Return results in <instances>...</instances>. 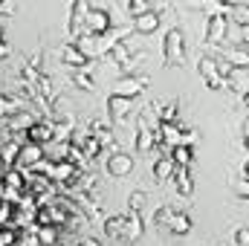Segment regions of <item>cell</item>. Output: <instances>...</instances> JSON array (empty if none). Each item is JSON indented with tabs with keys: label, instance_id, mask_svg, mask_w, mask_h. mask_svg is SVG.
I'll list each match as a JSON object with an SVG mask.
<instances>
[{
	"label": "cell",
	"instance_id": "cell-10",
	"mask_svg": "<svg viewBox=\"0 0 249 246\" xmlns=\"http://www.w3.org/2000/svg\"><path fill=\"white\" fill-rule=\"evenodd\" d=\"M87 136L99 139V145H102V148L113 145V127H110L107 122H102V119H90V124H87Z\"/></svg>",
	"mask_w": 249,
	"mask_h": 246
},
{
	"label": "cell",
	"instance_id": "cell-13",
	"mask_svg": "<svg viewBox=\"0 0 249 246\" xmlns=\"http://www.w3.org/2000/svg\"><path fill=\"white\" fill-rule=\"evenodd\" d=\"M58 58H61L67 67H72V70H87V64H90L78 50H75V47H72V44H64L61 50H58Z\"/></svg>",
	"mask_w": 249,
	"mask_h": 246
},
{
	"label": "cell",
	"instance_id": "cell-15",
	"mask_svg": "<svg viewBox=\"0 0 249 246\" xmlns=\"http://www.w3.org/2000/svg\"><path fill=\"white\" fill-rule=\"evenodd\" d=\"M72 47L90 61V58H96V55H102L99 53V38H93V35H78V38H72Z\"/></svg>",
	"mask_w": 249,
	"mask_h": 246
},
{
	"label": "cell",
	"instance_id": "cell-38",
	"mask_svg": "<svg viewBox=\"0 0 249 246\" xmlns=\"http://www.w3.org/2000/svg\"><path fill=\"white\" fill-rule=\"evenodd\" d=\"M0 41H3V26H0Z\"/></svg>",
	"mask_w": 249,
	"mask_h": 246
},
{
	"label": "cell",
	"instance_id": "cell-11",
	"mask_svg": "<svg viewBox=\"0 0 249 246\" xmlns=\"http://www.w3.org/2000/svg\"><path fill=\"white\" fill-rule=\"evenodd\" d=\"M130 107H133V99H122V96H113L110 93V99H107V116L113 122H122L124 116L130 113Z\"/></svg>",
	"mask_w": 249,
	"mask_h": 246
},
{
	"label": "cell",
	"instance_id": "cell-2",
	"mask_svg": "<svg viewBox=\"0 0 249 246\" xmlns=\"http://www.w3.org/2000/svg\"><path fill=\"white\" fill-rule=\"evenodd\" d=\"M107 29H110V12L102 9V6H90L87 9V20H84V35L102 38Z\"/></svg>",
	"mask_w": 249,
	"mask_h": 246
},
{
	"label": "cell",
	"instance_id": "cell-19",
	"mask_svg": "<svg viewBox=\"0 0 249 246\" xmlns=\"http://www.w3.org/2000/svg\"><path fill=\"white\" fill-rule=\"evenodd\" d=\"M171 159H174L177 168H191V162H194V148H191V145H177V148H171Z\"/></svg>",
	"mask_w": 249,
	"mask_h": 246
},
{
	"label": "cell",
	"instance_id": "cell-32",
	"mask_svg": "<svg viewBox=\"0 0 249 246\" xmlns=\"http://www.w3.org/2000/svg\"><path fill=\"white\" fill-rule=\"evenodd\" d=\"M75 246H102V244H99V241H93V238H81Z\"/></svg>",
	"mask_w": 249,
	"mask_h": 246
},
{
	"label": "cell",
	"instance_id": "cell-21",
	"mask_svg": "<svg viewBox=\"0 0 249 246\" xmlns=\"http://www.w3.org/2000/svg\"><path fill=\"white\" fill-rule=\"evenodd\" d=\"M122 232H124V214H110V217H105V235H107V238L119 241Z\"/></svg>",
	"mask_w": 249,
	"mask_h": 246
},
{
	"label": "cell",
	"instance_id": "cell-12",
	"mask_svg": "<svg viewBox=\"0 0 249 246\" xmlns=\"http://www.w3.org/2000/svg\"><path fill=\"white\" fill-rule=\"evenodd\" d=\"M142 217L139 214H133V211H127L124 214V232H122V241L124 244H136L139 238H142Z\"/></svg>",
	"mask_w": 249,
	"mask_h": 246
},
{
	"label": "cell",
	"instance_id": "cell-34",
	"mask_svg": "<svg viewBox=\"0 0 249 246\" xmlns=\"http://www.w3.org/2000/svg\"><path fill=\"white\" fill-rule=\"evenodd\" d=\"M241 180H249V159L244 162V168H241Z\"/></svg>",
	"mask_w": 249,
	"mask_h": 246
},
{
	"label": "cell",
	"instance_id": "cell-36",
	"mask_svg": "<svg viewBox=\"0 0 249 246\" xmlns=\"http://www.w3.org/2000/svg\"><path fill=\"white\" fill-rule=\"evenodd\" d=\"M244 102H247V107H249V90H247V93H244Z\"/></svg>",
	"mask_w": 249,
	"mask_h": 246
},
{
	"label": "cell",
	"instance_id": "cell-9",
	"mask_svg": "<svg viewBox=\"0 0 249 246\" xmlns=\"http://www.w3.org/2000/svg\"><path fill=\"white\" fill-rule=\"evenodd\" d=\"M133 171V157L124 154V151H116L107 157V174L110 177H127Z\"/></svg>",
	"mask_w": 249,
	"mask_h": 246
},
{
	"label": "cell",
	"instance_id": "cell-37",
	"mask_svg": "<svg viewBox=\"0 0 249 246\" xmlns=\"http://www.w3.org/2000/svg\"><path fill=\"white\" fill-rule=\"evenodd\" d=\"M244 130H247V136H249V119H247V122H244Z\"/></svg>",
	"mask_w": 249,
	"mask_h": 246
},
{
	"label": "cell",
	"instance_id": "cell-18",
	"mask_svg": "<svg viewBox=\"0 0 249 246\" xmlns=\"http://www.w3.org/2000/svg\"><path fill=\"white\" fill-rule=\"evenodd\" d=\"M70 81H72L78 90H84V93H93V90H96V78H93L90 70H72Z\"/></svg>",
	"mask_w": 249,
	"mask_h": 246
},
{
	"label": "cell",
	"instance_id": "cell-4",
	"mask_svg": "<svg viewBox=\"0 0 249 246\" xmlns=\"http://www.w3.org/2000/svg\"><path fill=\"white\" fill-rule=\"evenodd\" d=\"M197 70H200V75H203V81H206V87H209V90H223L226 78H223V75H220V70H217V58L203 55V58L197 61Z\"/></svg>",
	"mask_w": 249,
	"mask_h": 246
},
{
	"label": "cell",
	"instance_id": "cell-1",
	"mask_svg": "<svg viewBox=\"0 0 249 246\" xmlns=\"http://www.w3.org/2000/svg\"><path fill=\"white\" fill-rule=\"evenodd\" d=\"M162 61L165 67H186V35L183 29H168L162 38Z\"/></svg>",
	"mask_w": 249,
	"mask_h": 246
},
{
	"label": "cell",
	"instance_id": "cell-27",
	"mask_svg": "<svg viewBox=\"0 0 249 246\" xmlns=\"http://www.w3.org/2000/svg\"><path fill=\"white\" fill-rule=\"evenodd\" d=\"M177 102H165L160 105V122H177Z\"/></svg>",
	"mask_w": 249,
	"mask_h": 246
},
{
	"label": "cell",
	"instance_id": "cell-22",
	"mask_svg": "<svg viewBox=\"0 0 249 246\" xmlns=\"http://www.w3.org/2000/svg\"><path fill=\"white\" fill-rule=\"evenodd\" d=\"M168 232H174V235H188V232H191V217H188L186 211H174V217H171V223H168Z\"/></svg>",
	"mask_w": 249,
	"mask_h": 246
},
{
	"label": "cell",
	"instance_id": "cell-29",
	"mask_svg": "<svg viewBox=\"0 0 249 246\" xmlns=\"http://www.w3.org/2000/svg\"><path fill=\"white\" fill-rule=\"evenodd\" d=\"M235 197L249 203V180H238V183H235Z\"/></svg>",
	"mask_w": 249,
	"mask_h": 246
},
{
	"label": "cell",
	"instance_id": "cell-26",
	"mask_svg": "<svg viewBox=\"0 0 249 246\" xmlns=\"http://www.w3.org/2000/svg\"><path fill=\"white\" fill-rule=\"evenodd\" d=\"M174 211H177V209H171V206H160V209H157V214H154V223H157L160 229H162V226L168 229V223H171Z\"/></svg>",
	"mask_w": 249,
	"mask_h": 246
},
{
	"label": "cell",
	"instance_id": "cell-14",
	"mask_svg": "<svg viewBox=\"0 0 249 246\" xmlns=\"http://www.w3.org/2000/svg\"><path fill=\"white\" fill-rule=\"evenodd\" d=\"M130 29H133V32H139V35H151V32H157V29H160V12H154V9H151L148 15L136 18Z\"/></svg>",
	"mask_w": 249,
	"mask_h": 246
},
{
	"label": "cell",
	"instance_id": "cell-20",
	"mask_svg": "<svg viewBox=\"0 0 249 246\" xmlns=\"http://www.w3.org/2000/svg\"><path fill=\"white\" fill-rule=\"evenodd\" d=\"M154 148V130L145 124V119H139V130H136V151H151Z\"/></svg>",
	"mask_w": 249,
	"mask_h": 246
},
{
	"label": "cell",
	"instance_id": "cell-16",
	"mask_svg": "<svg viewBox=\"0 0 249 246\" xmlns=\"http://www.w3.org/2000/svg\"><path fill=\"white\" fill-rule=\"evenodd\" d=\"M171 180H174V185H177V194L191 200V194H194V180H191V171H188V168H177Z\"/></svg>",
	"mask_w": 249,
	"mask_h": 246
},
{
	"label": "cell",
	"instance_id": "cell-3",
	"mask_svg": "<svg viewBox=\"0 0 249 246\" xmlns=\"http://www.w3.org/2000/svg\"><path fill=\"white\" fill-rule=\"evenodd\" d=\"M151 84V78L148 75H122L116 84H113V96H122V99H133V96H139L145 87Z\"/></svg>",
	"mask_w": 249,
	"mask_h": 246
},
{
	"label": "cell",
	"instance_id": "cell-31",
	"mask_svg": "<svg viewBox=\"0 0 249 246\" xmlns=\"http://www.w3.org/2000/svg\"><path fill=\"white\" fill-rule=\"evenodd\" d=\"M0 15H15V3H9V0H0Z\"/></svg>",
	"mask_w": 249,
	"mask_h": 246
},
{
	"label": "cell",
	"instance_id": "cell-25",
	"mask_svg": "<svg viewBox=\"0 0 249 246\" xmlns=\"http://www.w3.org/2000/svg\"><path fill=\"white\" fill-rule=\"evenodd\" d=\"M124 9H127V15L136 20V18H142V15H148V12H151V3H145V0H127V3H124Z\"/></svg>",
	"mask_w": 249,
	"mask_h": 246
},
{
	"label": "cell",
	"instance_id": "cell-5",
	"mask_svg": "<svg viewBox=\"0 0 249 246\" xmlns=\"http://www.w3.org/2000/svg\"><path fill=\"white\" fill-rule=\"evenodd\" d=\"M23 136H26L29 145H41V148H44V145L53 142V122H47V119H35V122L26 127Z\"/></svg>",
	"mask_w": 249,
	"mask_h": 246
},
{
	"label": "cell",
	"instance_id": "cell-6",
	"mask_svg": "<svg viewBox=\"0 0 249 246\" xmlns=\"http://www.w3.org/2000/svg\"><path fill=\"white\" fill-rule=\"evenodd\" d=\"M226 32H229V18H226V15L209 18V23H206V44H209V47H212V44H223V41H226Z\"/></svg>",
	"mask_w": 249,
	"mask_h": 246
},
{
	"label": "cell",
	"instance_id": "cell-28",
	"mask_svg": "<svg viewBox=\"0 0 249 246\" xmlns=\"http://www.w3.org/2000/svg\"><path fill=\"white\" fill-rule=\"evenodd\" d=\"M145 206V194L142 191H133L130 194V200H127V211H133V214H139V209Z\"/></svg>",
	"mask_w": 249,
	"mask_h": 246
},
{
	"label": "cell",
	"instance_id": "cell-8",
	"mask_svg": "<svg viewBox=\"0 0 249 246\" xmlns=\"http://www.w3.org/2000/svg\"><path fill=\"white\" fill-rule=\"evenodd\" d=\"M87 9H90V3H87V0H75V3H72V9H70V23H67V29H70V35H72V38L84 35Z\"/></svg>",
	"mask_w": 249,
	"mask_h": 246
},
{
	"label": "cell",
	"instance_id": "cell-35",
	"mask_svg": "<svg viewBox=\"0 0 249 246\" xmlns=\"http://www.w3.org/2000/svg\"><path fill=\"white\" fill-rule=\"evenodd\" d=\"M244 148L249 151V136H244Z\"/></svg>",
	"mask_w": 249,
	"mask_h": 246
},
{
	"label": "cell",
	"instance_id": "cell-23",
	"mask_svg": "<svg viewBox=\"0 0 249 246\" xmlns=\"http://www.w3.org/2000/svg\"><path fill=\"white\" fill-rule=\"evenodd\" d=\"M78 148H81V154L87 157V162H90V159H96V157L105 151V148L99 145V139H93V136H87V133H84V139L78 142Z\"/></svg>",
	"mask_w": 249,
	"mask_h": 246
},
{
	"label": "cell",
	"instance_id": "cell-24",
	"mask_svg": "<svg viewBox=\"0 0 249 246\" xmlns=\"http://www.w3.org/2000/svg\"><path fill=\"white\" fill-rule=\"evenodd\" d=\"M58 244V226H41L38 229V246H55Z\"/></svg>",
	"mask_w": 249,
	"mask_h": 246
},
{
	"label": "cell",
	"instance_id": "cell-17",
	"mask_svg": "<svg viewBox=\"0 0 249 246\" xmlns=\"http://www.w3.org/2000/svg\"><path fill=\"white\" fill-rule=\"evenodd\" d=\"M174 171H177V165H174V159H171V157H160V159L154 162V180H157V183L171 180V177H174Z\"/></svg>",
	"mask_w": 249,
	"mask_h": 246
},
{
	"label": "cell",
	"instance_id": "cell-7",
	"mask_svg": "<svg viewBox=\"0 0 249 246\" xmlns=\"http://www.w3.org/2000/svg\"><path fill=\"white\" fill-rule=\"evenodd\" d=\"M47 157V151L41 148V145H20V154H18V162H15V168H20V171H29V168H35L41 159Z\"/></svg>",
	"mask_w": 249,
	"mask_h": 246
},
{
	"label": "cell",
	"instance_id": "cell-30",
	"mask_svg": "<svg viewBox=\"0 0 249 246\" xmlns=\"http://www.w3.org/2000/svg\"><path fill=\"white\" fill-rule=\"evenodd\" d=\"M235 244L238 246H249V229L247 226H238V229H235Z\"/></svg>",
	"mask_w": 249,
	"mask_h": 246
},
{
	"label": "cell",
	"instance_id": "cell-33",
	"mask_svg": "<svg viewBox=\"0 0 249 246\" xmlns=\"http://www.w3.org/2000/svg\"><path fill=\"white\" fill-rule=\"evenodd\" d=\"M238 35H241V44H249V26H241Z\"/></svg>",
	"mask_w": 249,
	"mask_h": 246
}]
</instances>
